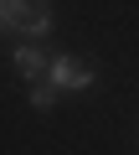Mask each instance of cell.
I'll return each mask as SVG.
<instances>
[{
  "mask_svg": "<svg viewBox=\"0 0 139 155\" xmlns=\"http://www.w3.org/2000/svg\"><path fill=\"white\" fill-rule=\"evenodd\" d=\"M0 31H16V36H52V11L41 0H0Z\"/></svg>",
  "mask_w": 139,
  "mask_h": 155,
  "instance_id": "1",
  "label": "cell"
},
{
  "mask_svg": "<svg viewBox=\"0 0 139 155\" xmlns=\"http://www.w3.org/2000/svg\"><path fill=\"white\" fill-rule=\"evenodd\" d=\"M46 83H52L57 93H83V88H93V67L77 62V57H67V52H57V57L46 62Z\"/></svg>",
  "mask_w": 139,
  "mask_h": 155,
  "instance_id": "2",
  "label": "cell"
},
{
  "mask_svg": "<svg viewBox=\"0 0 139 155\" xmlns=\"http://www.w3.org/2000/svg\"><path fill=\"white\" fill-rule=\"evenodd\" d=\"M46 62L52 57H41V47H16V67H21V78H31V83L46 78Z\"/></svg>",
  "mask_w": 139,
  "mask_h": 155,
  "instance_id": "3",
  "label": "cell"
},
{
  "mask_svg": "<svg viewBox=\"0 0 139 155\" xmlns=\"http://www.w3.org/2000/svg\"><path fill=\"white\" fill-rule=\"evenodd\" d=\"M31 109H36V114H52V109H57V88L46 83V78L31 83Z\"/></svg>",
  "mask_w": 139,
  "mask_h": 155,
  "instance_id": "4",
  "label": "cell"
}]
</instances>
